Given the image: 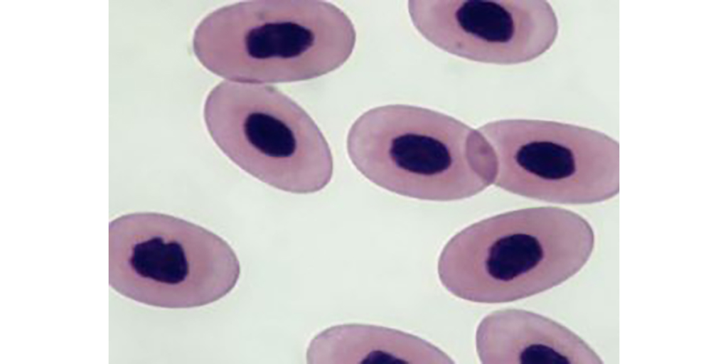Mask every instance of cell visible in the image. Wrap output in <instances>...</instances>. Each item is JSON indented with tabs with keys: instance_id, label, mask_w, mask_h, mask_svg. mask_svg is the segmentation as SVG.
<instances>
[{
	"instance_id": "6da1fadb",
	"label": "cell",
	"mask_w": 728,
	"mask_h": 364,
	"mask_svg": "<svg viewBox=\"0 0 728 364\" xmlns=\"http://www.w3.org/2000/svg\"><path fill=\"white\" fill-rule=\"evenodd\" d=\"M356 33L335 4L318 0L247 1L218 8L196 27L193 50L208 71L228 81L308 80L342 66Z\"/></svg>"
},
{
	"instance_id": "7a4b0ae2",
	"label": "cell",
	"mask_w": 728,
	"mask_h": 364,
	"mask_svg": "<svg viewBox=\"0 0 728 364\" xmlns=\"http://www.w3.org/2000/svg\"><path fill=\"white\" fill-rule=\"evenodd\" d=\"M592 233L578 215L535 207L494 215L463 229L438 261L442 285L473 302L522 299L558 285L585 262Z\"/></svg>"
},
{
	"instance_id": "3957f363",
	"label": "cell",
	"mask_w": 728,
	"mask_h": 364,
	"mask_svg": "<svg viewBox=\"0 0 728 364\" xmlns=\"http://www.w3.org/2000/svg\"><path fill=\"white\" fill-rule=\"evenodd\" d=\"M346 145L369 181L420 200L470 198L494 183L497 174L493 149L478 129L417 106L366 111L350 127Z\"/></svg>"
},
{
	"instance_id": "277c9868",
	"label": "cell",
	"mask_w": 728,
	"mask_h": 364,
	"mask_svg": "<svg viewBox=\"0 0 728 364\" xmlns=\"http://www.w3.org/2000/svg\"><path fill=\"white\" fill-rule=\"evenodd\" d=\"M240 276L229 244L191 222L159 213H134L109 225V283L149 306L189 309L228 294Z\"/></svg>"
},
{
	"instance_id": "5b68a950",
	"label": "cell",
	"mask_w": 728,
	"mask_h": 364,
	"mask_svg": "<svg viewBox=\"0 0 728 364\" xmlns=\"http://www.w3.org/2000/svg\"><path fill=\"white\" fill-rule=\"evenodd\" d=\"M203 117L224 154L269 186L311 193L332 178L333 157L321 130L302 107L273 86L222 81L207 95Z\"/></svg>"
},
{
	"instance_id": "8992f818",
	"label": "cell",
	"mask_w": 728,
	"mask_h": 364,
	"mask_svg": "<svg viewBox=\"0 0 728 364\" xmlns=\"http://www.w3.org/2000/svg\"><path fill=\"white\" fill-rule=\"evenodd\" d=\"M497 160L494 184L550 203L582 204L619 188V146L580 126L540 119H502L478 129Z\"/></svg>"
},
{
	"instance_id": "52a82bcc",
	"label": "cell",
	"mask_w": 728,
	"mask_h": 364,
	"mask_svg": "<svg viewBox=\"0 0 728 364\" xmlns=\"http://www.w3.org/2000/svg\"><path fill=\"white\" fill-rule=\"evenodd\" d=\"M416 29L436 47L469 60L496 65L531 61L558 35L545 0H410Z\"/></svg>"
},
{
	"instance_id": "ba28073f",
	"label": "cell",
	"mask_w": 728,
	"mask_h": 364,
	"mask_svg": "<svg viewBox=\"0 0 728 364\" xmlns=\"http://www.w3.org/2000/svg\"><path fill=\"white\" fill-rule=\"evenodd\" d=\"M476 348L483 364H566L585 356L582 343L566 328L522 309L486 316L476 328Z\"/></svg>"
},
{
	"instance_id": "9c48e42d",
	"label": "cell",
	"mask_w": 728,
	"mask_h": 364,
	"mask_svg": "<svg viewBox=\"0 0 728 364\" xmlns=\"http://www.w3.org/2000/svg\"><path fill=\"white\" fill-rule=\"evenodd\" d=\"M307 358L311 363H454L443 351L417 336L364 325L338 326L323 331L311 341Z\"/></svg>"
}]
</instances>
